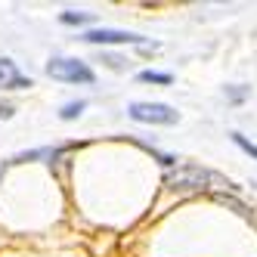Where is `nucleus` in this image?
Returning <instances> with one entry per match:
<instances>
[{
    "instance_id": "6",
    "label": "nucleus",
    "mask_w": 257,
    "mask_h": 257,
    "mask_svg": "<svg viewBox=\"0 0 257 257\" xmlns=\"http://www.w3.org/2000/svg\"><path fill=\"white\" fill-rule=\"evenodd\" d=\"M59 22L62 25H87V22H93V13H75V10H65L59 16Z\"/></svg>"
},
{
    "instance_id": "4",
    "label": "nucleus",
    "mask_w": 257,
    "mask_h": 257,
    "mask_svg": "<svg viewBox=\"0 0 257 257\" xmlns=\"http://www.w3.org/2000/svg\"><path fill=\"white\" fill-rule=\"evenodd\" d=\"M81 41L99 44V47H108V44H134L140 50H158V44H149L146 38H140V34H134V31H118V28H90V31L81 34Z\"/></svg>"
},
{
    "instance_id": "2",
    "label": "nucleus",
    "mask_w": 257,
    "mask_h": 257,
    "mask_svg": "<svg viewBox=\"0 0 257 257\" xmlns=\"http://www.w3.org/2000/svg\"><path fill=\"white\" fill-rule=\"evenodd\" d=\"M47 75L53 81H62V84H93L96 81L93 68H90L87 62H81V59H65V56L50 59L47 62Z\"/></svg>"
},
{
    "instance_id": "1",
    "label": "nucleus",
    "mask_w": 257,
    "mask_h": 257,
    "mask_svg": "<svg viewBox=\"0 0 257 257\" xmlns=\"http://www.w3.org/2000/svg\"><path fill=\"white\" fill-rule=\"evenodd\" d=\"M164 186L180 195H195V192H211V189H223L232 186L229 180H223L220 174L201 168V164H180L164 174Z\"/></svg>"
},
{
    "instance_id": "10",
    "label": "nucleus",
    "mask_w": 257,
    "mask_h": 257,
    "mask_svg": "<svg viewBox=\"0 0 257 257\" xmlns=\"http://www.w3.org/2000/svg\"><path fill=\"white\" fill-rule=\"evenodd\" d=\"M105 62H108V68H115V71H121V68H124L118 56H105Z\"/></svg>"
},
{
    "instance_id": "8",
    "label": "nucleus",
    "mask_w": 257,
    "mask_h": 257,
    "mask_svg": "<svg viewBox=\"0 0 257 257\" xmlns=\"http://www.w3.org/2000/svg\"><path fill=\"white\" fill-rule=\"evenodd\" d=\"M140 81H143V84H161V87H168L174 78L164 75V71H152V68H149V71H140Z\"/></svg>"
},
{
    "instance_id": "3",
    "label": "nucleus",
    "mask_w": 257,
    "mask_h": 257,
    "mask_svg": "<svg viewBox=\"0 0 257 257\" xmlns=\"http://www.w3.org/2000/svg\"><path fill=\"white\" fill-rule=\"evenodd\" d=\"M127 115L137 124H155V127H174L180 121V112L168 102H131Z\"/></svg>"
},
{
    "instance_id": "9",
    "label": "nucleus",
    "mask_w": 257,
    "mask_h": 257,
    "mask_svg": "<svg viewBox=\"0 0 257 257\" xmlns=\"http://www.w3.org/2000/svg\"><path fill=\"white\" fill-rule=\"evenodd\" d=\"M229 137H232V143H235V146H238V149H242L245 155H251V158L257 161V146H254L251 140H245L242 134H229Z\"/></svg>"
},
{
    "instance_id": "7",
    "label": "nucleus",
    "mask_w": 257,
    "mask_h": 257,
    "mask_svg": "<svg viewBox=\"0 0 257 257\" xmlns=\"http://www.w3.org/2000/svg\"><path fill=\"white\" fill-rule=\"evenodd\" d=\"M84 108H87L84 99H78V102H65V105L59 108V118H62V121H75V118L84 112Z\"/></svg>"
},
{
    "instance_id": "11",
    "label": "nucleus",
    "mask_w": 257,
    "mask_h": 257,
    "mask_svg": "<svg viewBox=\"0 0 257 257\" xmlns=\"http://www.w3.org/2000/svg\"><path fill=\"white\" fill-rule=\"evenodd\" d=\"M0 118H13V105L10 102H0Z\"/></svg>"
},
{
    "instance_id": "5",
    "label": "nucleus",
    "mask_w": 257,
    "mask_h": 257,
    "mask_svg": "<svg viewBox=\"0 0 257 257\" xmlns=\"http://www.w3.org/2000/svg\"><path fill=\"white\" fill-rule=\"evenodd\" d=\"M31 87V78H25L13 59L0 56V90H25Z\"/></svg>"
}]
</instances>
